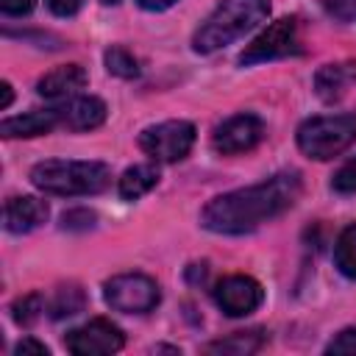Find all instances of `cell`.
I'll use <instances>...</instances> for the list:
<instances>
[{"label":"cell","instance_id":"14","mask_svg":"<svg viewBox=\"0 0 356 356\" xmlns=\"http://www.w3.org/2000/svg\"><path fill=\"white\" fill-rule=\"evenodd\" d=\"M356 83V61H339V64H325L314 72V92L320 100L334 103L339 100L348 86Z\"/></svg>","mask_w":356,"mask_h":356},{"label":"cell","instance_id":"23","mask_svg":"<svg viewBox=\"0 0 356 356\" xmlns=\"http://www.w3.org/2000/svg\"><path fill=\"white\" fill-rule=\"evenodd\" d=\"M323 8L339 22H356V0H323Z\"/></svg>","mask_w":356,"mask_h":356},{"label":"cell","instance_id":"22","mask_svg":"<svg viewBox=\"0 0 356 356\" xmlns=\"http://www.w3.org/2000/svg\"><path fill=\"white\" fill-rule=\"evenodd\" d=\"M331 189L339 195H353L356 192V156L348 159L331 178Z\"/></svg>","mask_w":356,"mask_h":356},{"label":"cell","instance_id":"21","mask_svg":"<svg viewBox=\"0 0 356 356\" xmlns=\"http://www.w3.org/2000/svg\"><path fill=\"white\" fill-rule=\"evenodd\" d=\"M44 312V298L39 292H31V295H22L14 300L11 306V317L19 323V325H33Z\"/></svg>","mask_w":356,"mask_h":356},{"label":"cell","instance_id":"12","mask_svg":"<svg viewBox=\"0 0 356 356\" xmlns=\"http://www.w3.org/2000/svg\"><path fill=\"white\" fill-rule=\"evenodd\" d=\"M86 81L89 78L81 64H64V67H56L47 75H42L36 83V92L47 100H70L86 86Z\"/></svg>","mask_w":356,"mask_h":356},{"label":"cell","instance_id":"19","mask_svg":"<svg viewBox=\"0 0 356 356\" xmlns=\"http://www.w3.org/2000/svg\"><path fill=\"white\" fill-rule=\"evenodd\" d=\"M83 303H86V298H83L81 286L70 284V286H61V289L56 292V298H53V303H50V314H53L56 320H58V317H72V314H78V312L83 309Z\"/></svg>","mask_w":356,"mask_h":356},{"label":"cell","instance_id":"25","mask_svg":"<svg viewBox=\"0 0 356 356\" xmlns=\"http://www.w3.org/2000/svg\"><path fill=\"white\" fill-rule=\"evenodd\" d=\"M325 353H356V328L339 331V334L325 345Z\"/></svg>","mask_w":356,"mask_h":356},{"label":"cell","instance_id":"16","mask_svg":"<svg viewBox=\"0 0 356 356\" xmlns=\"http://www.w3.org/2000/svg\"><path fill=\"white\" fill-rule=\"evenodd\" d=\"M261 345H264V331L250 328V331H236L225 339L209 342L203 350L206 353H222V356H248V353H256Z\"/></svg>","mask_w":356,"mask_h":356},{"label":"cell","instance_id":"13","mask_svg":"<svg viewBox=\"0 0 356 356\" xmlns=\"http://www.w3.org/2000/svg\"><path fill=\"white\" fill-rule=\"evenodd\" d=\"M61 114V125L70 131H89L103 125L106 120V103L100 97L92 95H75L70 100H64V106H58Z\"/></svg>","mask_w":356,"mask_h":356},{"label":"cell","instance_id":"15","mask_svg":"<svg viewBox=\"0 0 356 356\" xmlns=\"http://www.w3.org/2000/svg\"><path fill=\"white\" fill-rule=\"evenodd\" d=\"M56 125H61L58 108H39V111H28V114L3 120L0 122V134L6 139H14V136H42V134H50Z\"/></svg>","mask_w":356,"mask_h":356},{"label":"cell","instance_id":"27","mask_svg":"<svg viewBox=\"0 0 356 356\" xmlns=\"http://www.w3.org/2000/svg\"><path fill=\"white\" fill-rule=\"evenodd\" d=\"M33 8V0H0V11L6 17H22Z\"/></svg>","mask_w":356,"mask_h":356},{"label":"cell","instance_id":"30","mask_svg":"<svg viewBox=\"0 0 356 356\" xmlns=\"http://www.w3.org/2000/svg\"><path fill=\"white\" fill-rule=\"evenodd\" d=\"M0 92H3V97H0V108H8V106H11V100H14V92H11V83H6V81H3V86H0Z\"/></svg>","mask_w":356,"mask_h":356},{"label":"cell","instance_id":"24","mask_svg":"<svg viewBox=\"0 0 356 356\" xmlns=\"http://www.w3.org/2000/svg\"><path fill=\"white\" fill-rule=\"evenodd\" d=\"M61 225L67 231H86V228L95 225V211H89V209H72V211H67L61 217Z\"/></svg>","mask_w":356,"mask_h":356},{"label":"cell","instance_id":"17","mask_svg":"<svg viewBox=\"0 0 356 356\" xmlns=\"http://www.w3.org/2000/svg\"><path fill=\"white\" fill-rule=\"evenodd\" d=\"M159 184V170L153 164H134L120 175V197L136 200Z\"/></svg>","mask_w":356,"mask_h":356},{"label":"cell","instance_id":"28","mask_svg":"<svg viewBox=\"0 0 356 356\" xmlns=\"http://www.w3.org/2000/svg\"><path fill=\"white\" fill-rule=\"evenodd\" d=\"M14 353H17V356H28V353H36V356H47L50 350H47V345H42V342H36V339L25 337V339H19V342H17Z\"/></svg>","mask_w":356,"mask_h":356},{"label":"cell","instance_id":"5","mask_svg":"<svg viewBox=\"0 0 356 356\" xmlns=\"http://www.w3.org/2000/svg\"><path fill=\"white\" fill-rule=\"evenodd\" d=\"M103 298L114 312L145 314V312L156 309L161 295H159V286L153 278H147L142 273H122V275H114L106 281Z\"/></svg>","mask_w":356,"mask_h":356},{"label":"cell","instance_id":"2","mask_svg":"<svg viewBox=\"0 0 356 356\" xmlns=\"http://www.w3.org/2000/svg\"><path fill=\"white\" fill-rule=\"evenodd\" d=\"M270 14V0H220V6L209 14V19L195 31L192 47L195 53H214L225 44L242 39L248 31L261 25Z\"/></svg>","mask_w":356,"mask_h":356},{"label":"cell","instance_id":"9","mask_svg":"<svg viewBox=\"0 0 356 356\" xmlns=\"http://www.w3.org/2000/svg\"><path fill=\"white\" fill-rule=\"evenodd\" d=\"M214 300L228 317H245L264 300V289L250 275H228L214 286Z\"/></svg>","mask_w":356,"mask_h":356},{"label":"cell","instance_id":"20","mask_svg":"<svg viewBox=\"0 0 356 356\" xmlns=\"http://www.w3.org/2000/svg\"><path fill=\"white\" fill-rule=\"evenodd\" d=\"M103 61H106V70L111 75H117V78H136L139 75V61L125 47H120V44L108 47L106 56H103Z\"/></svg>","mask_w":356,"mask_h":356},{"label":"cell","instance_id":"6","mask_svg":"<svg viewBox=\"0 0 356 356\" xmlns=\"http://www.w3.org/2000/svg\"><path fill=\"white\" fill-rule=\"evenodd\" d=\"M295 53H300L298 19L281 17L239 53V64L250 67V64H261V61H273V58H284V56H295Z\"/></svg>","mask_w":356,"mask_h":356},{"label":"cell","instance_id":"4","mask_svg":"<svg viewBox=\"0 0 356 356\" xmlns=\"http://www.w3.org/2000/svg\"><path fill=\"white\" fill-rule=\"evenodd\" d=\"M356 142V114L312 117L298 128V147L317 161H328Z\"/></svg>","mask_w":356,"mask_h":356},{"label":"cell","instance_id":"26","mask_svg":"<svg viewBox=\"0 0 356 356\" xmlns=\"http://www.w3.org/2000/svg\"><path fill=\"white\" fill-rule=\"evenodd\" d=\"M47 6H50V11L56 17H72V14L81 11L83 0H47Z\"/></svg>","mask_w":356,"mask_h":356},{"label":"cell","instance_id":"18","mask_svg":"<svg viewBox=\"0 0 356 356\" xmlns=\"http://www.w3.org/2000/svg\"><path fill=\"white\" fill-rule=\"evenodd\" d=\"M334 264L345 278L356 281V222L339 234L334 245Z\"/></svg>","mask_w":356,"mask_h":356},{"label":"cell","instance_id":"10","mask_svg":"<svg viewBox=\"0 0 356 356\" xmlns=\"http://www.w3.org/2000/svg\"><path fill=\"white\" fill-rule=\"evenodd\" d=\"M261 136H264V125L256 114H234L222 125H217L211 145L217 153L234 156V153H245V150L256 147L261 142Z\"/></svg>","mask_w":356,"mask_h":356},{"label":"cell","instance_id":"31","mask_svg":"<svg viewBox=\"0 0 356 356\" xmlns=\"http://www.w3.org/2000/svg\"><path fill=\"white\" fill-rule=\"evenodd\" d=\"M100 3H103V6H117L120 0H100Z\"/></svg>","mask_w":356,"mask_h":356},{"label":"cell","instance_id":"29","mask_svg":"<svg viewBox=\"0 0 356 356\" xmlns=\"http://www.w3.org/2000/svg\"><path fill=\"white\" fill-rule=\"evenodd\" d=\"M172 3H178V0H139V6L147 8V11H164V8H170Z\"/></svg>","mask_w":356,"mask_h":356},{"label":"cell","instance_id":"8","mask_svg":"<svg viewBox=\"0 0 356 356\" xmlns=\"http://www.w3.org/2000/svg\"><path fill=\"white\" fill-rule=\"evenodd\" d=\"M64 345L70 353H78V356H100V353H117L125 345V337L114 323L97 317V320L70 331L64 337Z\"/></svg>","mask_w":356,"mask_h":356},{"label":"cell","instance_id":"7","mask_svg":"<svg viewBox=\"0 0 356 356\" xmlns=\"http://www.w3.org/2000/svg\"><path fill=\"white\" fill-rule=\"evenodd\" d=\"M195 145V125L186 120H167L139 134V147L156 161H181Z\"/></svg>","mask_w":356,"mask_h":356},{"label":"cell","instance_id":"1","mask_svg":"<svg viewBox=\"0 0 356 356\" xmlns=\"http://www.w3.org/2000/svg\"><path fill=\"white\" fill-rule=\"evenodd\" d=\"M300 195L298 172H278L261 184L225 192L206 203L200 222L214 234H248L284 214Z\"/></svg>","mask_w":356,"mask_h":356},{"label":"cell","instance_id":"11","mask_svg":"<svg viewBox=\"0 0 356 356\" xmlns=\"http://www.w3.org/2000/svg\"><path fill=\"white\" fill-rule=\"evenodd\" d=\"M50 209L44 200L22 195V197H8L3 206V225L11 234H28L33 228H39L47 220Z\"/></svg>","mask_w":356,"mask_h":356},{"label":"cell","instance_id":"3","mask_svg":"<svg viewBox=\"0 0 356 356\" xmlns=\"http://www.w3.org/2000/svg\"><path fill=\"white\" fill-rule=\"evenodd\" d=\"M111 172L103 161H64L47 159L31 170V184L50 195H97L108 186Z\"/></svg>","mask_w":356,"mask_h":356}]
</instances>
